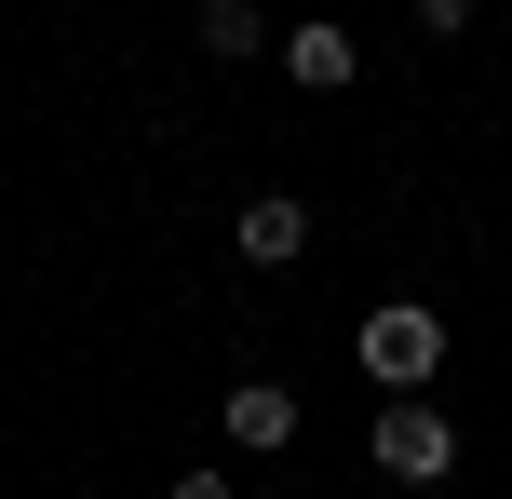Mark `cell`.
Returning <instances> with one entry per match:
<instances>
[{
	"label": "cell",
	"mask_w": 512,
	"mask_h": 499,
	"mask_svg": "<svg viewBox=\"0 0 512 499\" xmlns=\"http://www.w3.org/2000/svg\"><path fill=\"white\" fill-rule=\"evenodd\" d=\"M445 338H459V324H445L432 297H378V311L351 324V365L378 378V392H432V378H445Z\"/></svg>",
	"instance_id": "1"
},
{
	"label": "cell",
	"mask_w": 512,
	"mask_h": 499,
	"mask_svg": "<svg viewBox=\"0 0 512 499\" xmlns=\"http://www.w3.org/2000/svg\"><path fill=\"white\" fill-rule=\"evenodd\" d=\"M364 459H378L391 486H445V473H459V419H445L432 392H378V419H364Z\"/></svg>",
	"instance_id": "2"
},
{
	"label": "cell",
	"mask_w": 512,
	"mask_h": 499,
	"mask_svg": "<svg viewBox=\"0 0 512 499\" xmlns=\"http://www.w3.org/2000/svg\"><path fill=\"white\" fill-rule=\"evenodd\" d=\"M283 68H297V95H351V68H364V41H351V27H337V14H297V27H283Z\"/></svg>",
	"instance_id": "3"
},
{
	"label": "cell",
	"mask_w": 512,
	"mask_h": 499,
	"mask_svg": "<svg viewBox=\"0 0 512 499\" xmlns=\"http://www.w3.org/2000/svg\"><path fill=\"white\" fill-rule=\"evenodd\" d=\"M216 432H230L243 459H283V446H297V392H283V378H230V405H216Z\"/></svg>",
	"instance_id": "4"
},
{
	"label": "cell",
	"mask_w": 512,
	"mask_h": 499,
	"mask_svg": "<svg viewBox=\"0 0 512 499\" xmlns=\"http://www.w3.org/2000/svg\"><path fill=\"white\" fill-rule=\"evenodd\" d=\"M230 243H243V270H297L310 257V203L297 189H256V203L230 216Z\"/></svg>",
	"instance_id": "5"
},
{
	"label": "cell",
	"mask_w": 512,
	"mask_h": 499,
	"mask_svg": "<svg viewBox=\"0 0 512 499\" xmlns=\"http://www.w3.org/2000/svg\"><path fill=\"white\" fill-rule=\"evenodd\" d=\"M189 41H203V54H216V68H243V54H270V41H283V27H270V14H256V0H189Z\"/></svg>",
	"instance_id": "6"
},
{
	"label": "cell",
	"mask_w": 512,
	"mask_h": 499,
	"mask_svg": "<svg viewBox=\"0 0 512 499\" xmlns=\"http://www.w3.org/2000/svg\"><path fill=\"white\" fill-rule=\"evenodd\" d=\"M162 499H243V486H230V473H216V459H189V473H176V486H162Z\"/></svg>",
	"instance_id": "7"
},
{
	"label": "cell",
	"mask_w": 512,
	"mask_h": 499,
	"mask_svg": "<svg viewBox=\"0 0 512 499\" xmlns=\"http://www.w3.org/2000/svg\"><path fill=\"white\" fill-rule=\"evenodd\" d=\"M472 14H486V0H418V27H432V41H459Z\"/></svg>",
	"instance_id": "8"
}]
</instances>
